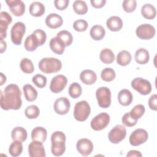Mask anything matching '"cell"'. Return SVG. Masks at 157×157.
Returning a JSON list of instances; mask_svg holds the SVG:
<instances>
[{
    "label": "cell",
    "instance_id": "6da1fadb",
    "mask_svg": "<svg viewBox=\"0 0 157 157\" xmlns=\"http://www.w3.org/2000/svg\"><path fill=\"white\" fill-rule=\"evenodd\" d=\"M21 92L17 85L9 84L6 86L3 92L1 91L0 105L2 109L18 110L22 105Z\"/></svg>",
    "mask_w": 157,
    "mask_h": 157
},
{
    "label": "cell",
    "instance_id": "7a4b0ae2",
    "mask_svg": "<svg viewBox=\"0 0 157 157\" xmlns=\"http://www.w3.org/2000/svg\"><path fill=\"white\" fill-rule=\"evenodd\" d=\"M66 136L61 131H55L51 136V151L54 156H59L64 154L66 150Z\"/></svg>",
    "mask_w": 157,
    "mask_h": 157
},
{
    "label": "cell",
    "instance_id": "3957f363",
    "mask_svg": "<svg viewBox=\"0 0 157 157\" xmlns=\"http://www.w3.org/2000/svg\"><path fill=\"white\" fill-rule=\"evenodd\" d=\"M38 67L45 74L56 73L61 70L62 63L59 59L56 58H43L39 62Z\"/></svg>",
    "mask_w": 157,
    "mask_h": 157
},
{
    "label": "cell",
    "instance_id": "277c9868",
    "mask_svg": "<svg viewBox=\"0 0 157 157\" xmlns=\"http://www.w3.org/2000/svg\"><path fill=\"white\" fill-rule=\"evenodd\" d=\"M91 113V107L86 101L83 100L77 102L74 109V117L78 121H85Z\"/></svg>",
    "mask_w": 157,
    "mask_h": 157
},
{
    "label": "cell",
    "instance_id": "5b68a950",
    "mask_svg": "<svg viewBox=\"0 0 157 157\" xmlns=\"http://www.w3.org/2000/svg\"><path fill=\"white\" fill-rule=\"evenodd\" d=\"M96 97L99 107L107 108L111 104V91L106 86H101L96 91Z\"/></svg>",
    "mask_w": 157,
    "mask_h": 157
},
{
    "label": "cell",
    "instance_id": "8992f818",
    "mask_svg": "<svg viewBox=\"0 0 157 157\" xmlns=\"http://www.w3.org/2000/svg\"><path fill=\"white\" fill-rule=\"evenodd\" d=\"M26 31L25 25L21 21L15 23L12 27L10 30L11 40L13 44L19 45L21 44L22 38Z\"/></svg>",
    "mask_w": 157,
    "mask_h": 157
},
{
    "label": "cell",
    "instance_id": "52a82bcc",
    "mask_svg": "<svg viewBox=\"0 0 157 157\" xmlns=\"http://www.w3.org/2000/svg\"><path fill=\"white\" fill-rule=\"evenodd\" d=\"M131 85L134 90L142 95H147L151 91V85L150 82L141 77L134 78Z\"/></svg>",
    "mask_w": 157,
    "mask_h": 157
},
{
    "label": "cell",
    "instance_id": "ba28073f",
    "mask_svg": "<svg viewBox=\"0 0 157 157\" xmlns=\"http://www.w3.org/2000/svg\"><path fill=\"white\" fill-rule=\"evenodd\" d=\"M110 122V116L107 113L101 112L95 116L91 121V128L94 131L104 129Z\"/></svg>",
    "mask_w": 157,
    "mask_h": 157
},
{
    "label": "cell",
    "instance_id": "9c48e42d",
    "mask_svg": "<svg viewBox=\"0 0 157 157\" xmlns=\"http://www.w3.org/2000/svg\"><path fill=\"white\" fill-rule=\"evenodd\" d=\"M156 33L155 27L150 24H142L139 25L136 30L137 36L142 40H149L152 39Z\"/></svg>",
    "mask_w": 157,
    "mask_h": 157
},
{
    "label": "cell",
    "instance_id": "30bf717a",
    "mask_svg": "<svg viewBox=\"0 0 157 157\" xmlns=\"http://www.w3.org/2000/svg\"><path fill=\"white\" fill-rule=\"evenodd\" d=\"M126 136V128L121 124L114 126L109 132L108 138L112 144H118L122 141Z\"/></svg>",
    "mask_w": 157,
    "mask_h": 157
},
{
    "label": "cell",
    "instance_id": "8fae6325",
    "mask_svg": "<svg viewBox=\"0 0 157 157\" xmlns=\"http://www.w3.org/2000/svg\"><path fill=\"white\" fill-rule=\"evenodd\" d=\"M148 138L147 131L144 129H135L129 136V143L132 146H139L145 143Z\"/></svg>",
    "mask_w": 157,
    "mask_h": 157
},
{
    "label": "cell",
    "instance_id": "7c38bea8",
    "mask_svg": "<svg viewBox=\"0 0 157 157\" xmlns=\"http://www.w3.org/2000/svg\"><path fill=\"white\" fill-rule=\"evenodd\" d=\"M67 83V78L66 76L61 74L56 75L51 80L50 90L54 93H60L66 87Z\"/></svg>",
    "mask_w": 157,
    "mask_h": 157
},
{
    "label": "cell",
    "instance_id": "4fadbf2b",
    "mask_svg": "<svg viewBox=\"0 0 157 157\" xmlns=\"http://www.w3.org/2000/svg\"><path fill=\"white\" fill-rule=\"evenodd\" d=\"M76 148L79 153L82 156H86L92 153L93 150V144L90 139L83 138L77 141Z\"/></svg>",
    "mask_w": 157,
    "mask_h": 157
},
{
    "label": "cell",
    "instance_id": "5bb4252c",
    "mask_svg": "<svg viewBox=\"0 0 157 157\" xmlns=\"http://www.w3.org/2000/svg\"><path fill=\"white\" fill-rule=\"evenodd\" d=\"M71 103L69 100L66 97L58 98L54 103L53 108L55 112L59 115H65L67 113L70 109Z\"/></svg>",
    "mask_w": 157,
    "mask_h": 157
},
{
    "label": "cell",
    "instance_id": "9a60e30c",
    "mask_svg": "<svg viewBox=\"0 0 157 157\" xmlns=\"http://www.w3.org/2000/svg\"><path fill=\"white\" fill-rule=\"evenodd\" d=\"M28 152L30 157H45L46 156L43 143L33 140L28 145Z\"/></svg>",
    "mask_w": 157,
    "mask_h": 157
},
{
    "label": "cell",
    "instance_id": "2e32d148",
    "mask_svg": "<svg viewBox=\"0 0 157 157\" xmlns=\"http://www.w3.org/2000/svg\"><path fill=\"white\" fill-rule=\"evenodd\" d=\"M12 18L7 12L2 11L0 13V40H3L7 36L8 26L12 23Z\"/></svg>",
    "mask_w": 157,
    "mask_h": 157
},
{
    "label": "cell",
    "instance_id": "e0dca14e",
    "mask_svg": "<svg viewBox=\"0 0 157 157\" xmlns=\"http://www.w3.org/2000/svg\"><path fill=\"white\" fill-rule=\"evenodd\" d=\"M10 12L16 17L23 15L25 11V4L21 0H7L6 1Z\"/></svg>",
    "mask_w": 157,
    "mask_h": 157
},
{
    "label": "cell",
    "instance_id": "ac0fdd59",
    "mask_svg": "<svg viewBox=\"0 0 157 157\" xmlns=\"http://www.w3.org/2000/svg\"><path fill=\"white\" fill-rule=\"evenodd\" d=\"M63 23V18L58 14L51 13L45 18V23L48 27L52 29H56L62 26Z\"/></svg>",
    "mask_w": 157,
    "mask_h": 157
},
{
    "label": "cell",
    "instance_id": "d6986e66",
    "mask_svg": "<svg viewBox=\"0 0 157 157\" xmlns=\"http://www.w3.org/2000/svg\"><path fill=\"white\" fill-rule=\"evenodd\" d=\"M39 46H41L40 42L33 33L26 38L24 42L25 48L28 52H33L36 50Z\"/></svg>",
    "mask_w": 157,
    "mask_h": 157
},
{
    "label": "cell",
    "instance_id": "ffe728a7",
    "mask_svg": "<svg viewBox=\"0 0 157 157\" xmlns=\"http://www.w3.org/2000/svg\"><path fill=\"white\" fill-rule=\"evenodd\" d=\"M80 80L85 85H90L94 84L97 80V75L95 72L90 69H85L80 74Z\"/></svg>",
    "mask_w": 157,
    "mask_h": 157
},
{
    "label": "cell",
    "instance_id": "44dd1931",
    "mask_svg": "<svg viewBox=\"0 0 157 157\" xmlns=\"http://www.w3.org/2000/svg\"><path fill=\"white\" fill-rule=\"evenodd\" d=\"M123 21L119 17L112 16L106 21L107 28L111 31H119L123 27Z\"/></svg>",
    "mask_w": 157,
    "mask_h": 157
},
{
    "label": "cell",
    "instance_id": "7402d4cb",
    "mask_svg": "<svg viewBox=\"0 0 157 157\" xmlns=\"http://www.w3.org/2000/svg\"><path fill=\"white\" fill-rule=\"evenodd\" d=\"M119 103L123 106L129 105L133 100V96L131 92L127 89L120 90L118 94Z\"/></svg>",
    "mask_w": 157,
    "mask_h": 157
},
{
    "label": "cell",
    "instance_id": "603a6c76",
    "mask_svg": "<svg viewBox=\"0 0 157 157\" xmlns=\"http://www.w3.org/2000/svg\"><path fill=\"white\" fill-rule=\"evenodd\" d=\"M49 45L52 51L56 54L62 55L64 52L65 45L63 41L58 37L52 38Z\"/></svg>",
    "mask_w": 157,
    "mask_h": 157
},
{
    "label": "cell",
    "instance_id": "cb8c5ba5",
    "mask_svg": "<svg viewBox=\"0 0 157 157\" xmlns=\"http://www.w3.org/2000/svg\"><path fill=\"white\" fill-rule=\"evenodd\" d=\"M47 137V131L45 128L42 126H37L31 131V139L33 140H37L44 142Z\"/></svg>",
    "mask_w": 157,
    "mask_h": 157
},
{
    "label": "cell",
    "instance_id": "d4e9b609",
    "mask_svg": "<svg viewBox=\"0 0 157 157\" xmlns=\"http://www.w3.org/2000/svg\"><path fill=\"white\" fill-rule=\"evenodd\" d=\"M134 59L136 63L138 64H147L150 59V55L148 51L144 48H140L137 49L134 55Z\"/></svg>",
    "mask_w": 157,
    "mask_h": 157
},
{
    "label": "cell",
    "instance_id": "484cf974",
    "mask_svg": "<svg viewBox=\"0 0 157 157\" xmlns=\"http://www.w3.org/2000/svg\"><path fill=\"white\" fill-rule=\"evenodd\" d=\"M29 11L30 14L36 17L42 16L45 11L44 5L38 1H34L32 2L29 6Z\"/></svg>",
    "mask_w": 157,
    "mask_h": 157
},
{
    "label": "cell",
    "instance_id": "4316f807",
    "mask_svg": "<svg viewBox=\"0 0 157 157\" xmlns=\"http://www.w3.org/2000/svg\"><path fill=\"white\" fill-rule=\"evenodd\" d=\"M11 137L13 140H18L23 142L26 140L28 133L24 128L17 126L12 129L11 132Z\"/></svg>",
    "mask_w": 157,
    "mask_h": 157
},
{
    "label": "cell",
    "instance_id": "83f0119b",
    "mask_svg": "<svg viewBox=\"0 0 157 157\" xmlns=\"http://www.w3.org/2000/svg\"><path fill=\"white\" fill-rule=\"evenodd\" d=\"M141 13L146 19H153L156 15V10L155 6L151 4L147 3L143 5L141 8Z\"/></svg>",
    "mask_w": 157,
    "mask_h": 157
},
{
    "label": "cell",
    "instance_id": "f1b7e54d",
    "mask_svg": "<svg viewBox=\"0 0 157 157\" xmlns=\"http://www.w3.org/2000/svg\"><path fill=\"white\" fill-rule=\"evenodd\" d=\"M90 34L91 37L94 40H100L104 38L105 34V29L101 25H96L91 27Z\"/></svg>",
    "mask_w": 157,
    "mask_h": 157
},
{
    "label": "cell",
    "instance_id": "f546056e",
    "mask_svg": "<svg viewBox=\"0 0 157 157\" xmlns=\"http://www.w3.org/2000/svg\"><path fill=\"white\" fill-rule=\"evenodd\" d=\"M131 59L132 56L131 53L125 50L120 51L117 56V63L122 66L128 65L131 61Z\"/></svg>",
    "mask_w": 157,
    "mask_h": 157
},
{
    "label": "cell",
    "instance_id": "4dcf8cb0",
    "mask_svg": "<svg viewBox=\"0 0 157 157\" xmlns=\"http://www.w3.org/2000/svg\"><path fill=\"white\" fill-rule=\"evenodd\" d=\"M25 99L29 102L35 101L37 97V90L30 84H26L23 86Z\"/></svg>",
    "mask_w": 157,
    "mask_h": 157
},
{
    "label": "cell",
    "instance_id": "1f68e13d",
    "mask_svg": "<svg viewBox=\"0 0 157 157\" xmlns=\"http://www.w3.org/2000/svg\"><path fill=\"white\" fill-rule=\"evenodd\" d=\"M99 58L103 63L109 64L113 62L115 59V55L110 48H106L101 51Z\"/></svg>",
    "mask_w": 157,
    "mask_h": 157
},
{
    "label": "cell",
    "instance_id": "d6a6232c",
    "mask_svg": "<svg viewBox=\"0 0 157 157\" xmlns=\"http://www.w3.org/2000/svg\"><path fill=\"white\" fill-rule=\"evenodd\" d=\"M23 151L22 142L18 140H13V142L10 145L9 148V152L10 155L13 157L20 156Z\"/></svg>",
    "mask_w": 157,
    "mask_h": 157
},
{
    "label": "cell",
    "instance_id": "836d02e7",
    "mask_svg": "<svg viewBox=\"0 0 157 157\" xmlns=\"http://www.w3.org/2000/svg\"><path fill=\"white\" fill-rule=\"evenodd\" d=\"M72 7L74 12L78 15H84L88 11V6L84 1H75Z\"/></svg>",
    "mask_w": 157,
    "mask_h": 157
},
{
    "label": "cell",
    "instance_id": "e575fe53",
    "mask_svg": "<svg viewBox=\"0 0 157 157\" xmlns=\"http://www.w3.org/2000/svg\"><path fill=\"white\" fill-rule=\"evenodd\" d=\"M21 70L26 74H31L34 71V64L32 61L27 58H23L20 63Z\"/></svg>",
    "mask_w": 157,
    "mask_h": 157
},
{
    "label": "cell",
    "instance_id": "d590c367",
    "mask_svg": "<svg viewBox=\"0 0 157 157\" xmlns=\"http://www.w3.org/2000/svg\"><path fill=\"white\" fill-rule=\"evenodd\" d=\"M56 37L59 38L63 41L65 47L71 45L73 41L72 35L70 32L66 30H62L58 33Z\"/></svg>",
    "mask_w": 157,
    "mask_h": 157
},
{
    "label": "cell",
    "instance_id": "8d00e7d4",
    "mask_svg": "<svg viewBox=\"0 0 157 157\" xmlns=\"http://www.w3.org/2000/svg\"><path fill=\"white\" fill-rule=\"evenodd\" d=\"M68 92L71 98L76 99L81 96L82 93V88L79 83L77 82H73L69 86Z\"/></svg>",
    "mask_w": 157,
    "mask_h": 157
},
{
    "label": "cell",
    "instance_id": "74e56055",
    "mask_svg": "<svg viewBox=\"0 0 157 157\" xmlns=\"http://www.w3.org/2000/svg\"><path fill=\"white\" fill-rule=\"evenodd\" d=\"M25 114L29 119H35L38 117L40 114V110L36 105H30L28 106L25 110Z\"/></svg>",
    "mask_w": 157,
    "mask_h": 157
},
{
    "label": "cell",
    "instance_id": "f35d334b",
    "mask_svg": "<svg viewBox=\"0 0 157 157\" xmlns=\"http://www.w3.org/2000/svg\"><path fill=\"white\" fill-rule=\"evenodd\" d=\"M115 77V72L111 67H105L101 73V77L105 82H111L114 80Z\"/></svg>",
    "mask_w": 157,
    "mask_h": 157
},
{
    "label": "cell",
    "instance_id": "ab89813d",
    "mask_svg": "<svg viewBox=\"0 0 157 157\" xmlns=\"http://www.w3.org/2000/svg\"><path fill=\"white\" fill-rule=\"evenodd\" d=\"M145 111V109L144 105L137 104L131 109L129 113L131 116L133 118L136 120H139L144 114Z\"/></svg>",
    "mask_w": 157,
    "mask_h": 157
},
{
    "label": "cell",
    "instance_id": "60d3db41",
    "mask_svg": "<svg viewBox=\"0 0 157 157\" xmlns=\"http://www.w3.org/2000/svg\"><path fill=\"white\" fill-rule=\"evenodd\" d=\"M47 78L42 74H36L32 78V82L38 88H42L46 86Z\"/></svg>",
    "mask_w": 157,
    "mask_h": 157
},
{
    "label": "cell",
    "instance_id": "b9f144b4",
    "mask_svg": "<svg viewBox=\"0 0 157 157\" xmlns=\"http://www.w3.org/2000/svg\"><path fill=\"white\" fill-rule=\"evenodd\" d=\"M137 121L138 120H136L131 116L129 112H127L124 113L121 118V121L123 124L125 126H128V127H132L135 126L137 123Z\"/></svg>",
    "mask_w": 157,
    "mask_h": 157
},
{
    "label": "cell",
    "instance_id": "7bdbcfd3",
    "mask_svg": "<svg viewBox=\"0 0 157 157\" xmlns=\"http://www.w3.org/2000/svg\"><path fill=\"white\" fill-rule=\"evenodd\" d=\"M136 6L137 2L136 0H124L122 4L123 10L128 13L134 12L136 8Z\"/></svg>",
    "mask_w": 157,
    "mask_h": 157
},
{
    "label": "cell",
    "instance_id": "ee69618b",
    "mask_svg": "<svg viewBox=\"0 0 157 157\" xmlns=\"http://www.w3.org/2000/svg\"><path fill=\"white\" fill-rule=\"evenodd\" d=\"M88 23L86 20L83 19L77 20L74 22L73 28L74 29L78 32H83L86 31L88 28Z\"/></svg>",
    "mask_w": 157,
    "mask_h": 157
},
{
    "label": "cell",
    "instance_id": "f6af8a7d",
    "mask_svg": "<svg viewBox=\"0 0 157 157\" xmlns=\"http://www.w3.org/2000/svg\"><path fill=\"white\" fill-rule=\"evenodd\" d=\"M69 3V0H55L54 1V4L55 7L60 10H64L68 6Z\"/></svg>",
    "mask_w": 157,
    "mask_h": 157
},
{
    "label": "cell",
    "instance_id": "bcb514c9",
    "mask_svg": "<svg viewBox=\"0 0 157 157\" xmlns=\"http://www.w3.org/2000/svg\"><path fill=\"white\" fill-rule=\"evenodd\" d=\"M148 106L150 109L155 111L157 110V94H154L150 97L148 99Z\"/></svg>",
    "mask_w": 157,
    "mask_h": 157
},
{
    "label": "cell",
    "instance_id": "7dc6e473",
    "mask_svg": "<svg viewBox=\"0 0 157 157\" xmlns=\"http://www.w3.org/2000/svg\"><path fill=\"white\" fill-rule=\"evenodd\" d=\"M91 5L94 8H101L104 6L106 3L105 0H91Z\"/></svg>",
    "mask_w": 157,
    "mask_h": 157
},
{
    "label": "cell",
    "instance_id": "c3c4849f",
    "mask_svg": "<svg viewBox=\"0 0 157 157\" xmlns=\"http://www.w3.org/2000/svg\"><path fill=\"white\" fill-rule=\"evenodd\" d=\"M127 157H141L142 156V155L141 154V153L138 151V150H130L129 151V152L127 153L126 155Z\"/></svg>",
    "mask_w": 157,
    "mask_h": 157
},
{
    "label": "cell",
    "instance_id": "681fc988",
    "mask_svg": "<svg viewBox=\"0 0 157 157\" xmlns=\"http://www.w3.org/2000/svg\"><path fill=\"white\" fill-rule=\"evenodd\" d=\"M1 47H0V52L1 53H2L4 51H6V48H7V44L6 41L3 40H1Z\"/></svg>",
    "mask_w": 157,
    "mask_h": 157
},
{
    "label": "cell",
    "instance_id": "f907efd6",
    "mask_svg": "<svg viewBox=\"0 0 157 157\" xmlns=\"http://www.w3.org/2000/svg\"><path fill=\"white\" fill-rule=\"evenodd\" d=\"M6 82V77L3 74V73H1V83L0 85H2Z\"/></svg>",
    "mask_w": 157,
    "mask_h": 157
}]
</instances>
